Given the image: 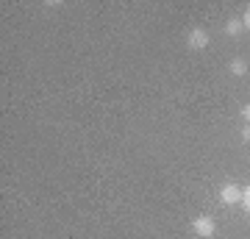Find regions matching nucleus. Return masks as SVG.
Returning a JSON list of instances; mask_svg holds the SVG:
<instances>
[{
    "label": "nucleus",
    "mask_w": 250,
    "mask_h": 239,
    "mask_svg": "<svg viewBox=\"0 0 250 239\" xmlns=\"http://www.w3.org/2000/svg\"><path fill=\"white\" fill-rule=\"evenodd\" d=\"M242 31H245L242 20H228V25H225V34H228V36H239Z\"/></svg>",
    "instance_id": "obj_4"
},
{
    "label": "nucleus",
    "mask_w": 250,
    "mask_h": 239,
    "mask_svg": "<svg viewBox=\"0 0 250 239\" xmlns=\"http://www.w3.org/2000/svg\"><path fill=\"white\" fill-rule=\"evenodd\" d=\"M187 44L192 47V50H203L206 44H208V34H206L203 28H192L187 36Z\"/></svg>",
    "instance_id": "obj_3"
},
{
    "label": "nucleus",
    "mask_w": 250,
    "mask_h": 239,
    "mask_svg": "<svg viewBox=\"0 0 250 239\" xmlns=\"http://www.w3.org/2000/svg\"><path fill=\"white\" fill-rule=\"evenodd\" d=\"M220 200H223L225 206L242 203V189H239L236 184H225L223 189H220Z\"/></svg>",
    "instance_id": "obj_2"
},
{
    "label": "nucleus",
    "mask_w": 250,
    "mask_h": 239,
    "mask_svg": "<svg viewBox=\"0 0 250 239\" xmlns=\"http://www.w3.org/2000/svg\"><path fill=\"white\" fill-rule=\"evenodd\" d=\"M242 209L250 214V186L248 189H242Z\"/></svg>",
    "instance_id": "obj_6"
},
{
    "label": "nucleus",
    "mask_w": 250,
    "mask_h": 239,
    "mask_svg": "<svg viewBox=\"0 0 250 239\" xmlns=\"http://www.w3.org/2000/svg\"><path fill=\"white\" fill-rule=\"evenodd\" d=\"M231 72H233V75H245V72H248V62H245V59H233V62H231Z\"/></svg>",
    "instance_id": "obj_5"
},
{
    "label": "nucleus",
    "mask_w": 250,
    "mask_h": 239,
    "mask_svg": "<svg viewBox=\"0 0 250 239\" xmlns=\"http://www.w3.org/2000/svg\"><path fill=\"white\" fill-rule=\"evenodd\" d=\"M192 231H195L197 237L200 239H211L214 237V231H217V225H214V220H211V217H195V220H192Z\"/></svg>",
    "instance_id": "obj_1"
},
{
    "label": "nucleus",
    "mask_w": 250,
    "mask_h": 239,
    "mask_svg": "<svg viewBox=\"0 0 250 239\" xmlns=\"http://www.w3.org/2000/svg\"><path fill=\"white\" fill-rule=\"evenodd\" d=\"M242 25H245V28L250 31V6L245 9V14H242Z\"/></svg>",
    "instance_id": "obj_7"
},
{
    "label": "nucleus",
    "mask_w": 250,
    "mask_h": 239,
    "mask_svg": "<svg viewBox=\"0 0 250 239\" xmlns=\"http://www.w3.org/2000/svg\"><path fill=\"white\" fill-rule=\"evenodd\" d=\"M242 139L250 142V125H245V128H242Z\"/></svg>",
    "instance_id": "obj_8"
},
{
    "label": "nucleus",
    "mask_w": 250,
    "mask_h": 239,
    "mask_svg": "<svg viewBox=\"0 0 250 239\" xmlns=\"http://www.w3.org/2000/svg\"><path fill=\"white\" fill-rule=\"evenodd\" d=\"M242 114H245V120H248V125H250V103L245 109H242Z\"/></svg>",
    "instance_id": "obj_9"
}]
</instances>
